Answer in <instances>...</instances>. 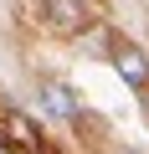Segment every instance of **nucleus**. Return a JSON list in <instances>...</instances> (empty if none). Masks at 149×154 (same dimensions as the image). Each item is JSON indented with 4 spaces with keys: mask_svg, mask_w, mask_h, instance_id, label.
<instances>
[{
    "mask_svg": "<svg viewBox=\"0 0 149 154\" xmlns=\"http://www.w3.org/2000/svg\"><path fill=\"white\" fill-rule=\"evenodd\" d=\"M41 113L57 118V123H77L82 103H77V93H72L67 82H41Z\"/></svg>",
    "mask_w": 149,
    "mask_h": 154,
    "instance_id": "obj_1",
    "label": "nucleus"
},
{
    "mask_svg": "<svg viewBox=\"0 0 149 154\" xmlns=\"http://www.w3.org/2000/svg\"><path fill=\"white\" fill-rule=\"evenodd\" d=\"M113 67H118V77H123L129 88H144V82H149V57H144L139 46H118V51H113Z\"/></svg>",
    "mask_w": 149,
    "mask_h": 154,
    "instance_id": "obj_3",
    "label": "nucleus"
},
{
    "mask_svg": "<svg viewBox=\"0 0 149 154\" xmlns=\"http://www.w3.org/2000/svg\"><path fill=\"white\" fill-rule=\"evenodd\" d=\"M41 21L51 31H77L88 21V5H82V0H41Z\"/></svg>",
    "mask_w": 149,
    "mask_h": 154,
    "instance_id": "obj_2",
    "label": "nucleus"
}]
</instances>
